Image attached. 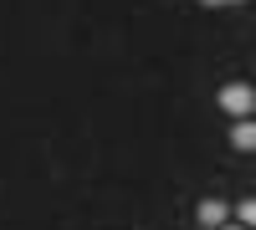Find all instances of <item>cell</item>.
Instances as JSON below:
<instances>
[{
	"instance_id": "3",
	"label": "cell",
	"mask_w": 256,
	"mask_h": 230,
	"mask_svg": "<svg viewBox=\"0 0 256 230\" xmlns=\"http://www.w3.org/2000/svg\"><path fill=\"white\" fill-rule=\"evenodd\" d=\"M230 149H236V154L256 149V118H236V123H230Z\"/></svg>"
},
{
	"instance_id": "5",
	"label": "cell",
	"mask_w": 256,
	"mask_h": 230,
	"mask_svg": "<svg viewBox=\"0 0 256 230\" xmlns=\"http://www.w3.org/2000/svg\"><path fill=\"white\" fill-rule=\"evenodd\" d=\"M205 10H236V5H246V0H200Z\"/></svg>"
},
{
	"instance_id": "2",
	"label": "cell",
	"mask_w": 256,
	"mask_h": 230,
	"mask_svg": "<svg viewBox=\"0 0 256 230\" xmlns=\"http://www.w3.org/2000/svg\"><path fill=\"white\" fill-rule=\"evenodd\" d=\"M195 225H200V230H220V225H230V205H226L220 195H205V200L195 205Z\"/></svg>"
},
{
	"instance_id": "7",
	"label": "cell",
	"mask_w": 256,
	"mask_h": 230,
	"mask_svg": "<svg viewBox=\"0 0 256 230\" xmlns=\"http://www.w3.org/2000/svg\"><path fill=\"white\" fill-rule=\"evenodd\" d=\"M195 230H200V225H195Z\"/></svg>"
},
{
	"instance_id": "1",
	"label": "cell",
	"mask_w": 256,
	"mask_h": 230,
	"mask_svg": "<svg viewBox=\"0 0 256 230\" xmlns=\"http://www.w3.org/2000/svg\"><path fill=\"white\" fill-rule=\"evenodd\" d=\"M216 102H220V113L236 123V118H256V87L251 82H226V87L216 92Z\"/></svg>"
},
{
	"instance_id": "6",
	"label": "cell",
	"mask_w": 256,
	"mask_h": 230,
	"mask_svg": "<svg viewBox=\"0 0 256 230\" xmlns=\"http://www.w3.org/2000/svg\"><path fill=\"white\" fill-rule=\"evenodd\" d=\"M220 230H246V225H220Z\"/></svg>"
},
{
	"instance_id": "4",
	"label": "cell",
	"mask_w": 256,
	"mask_h": 230,
	"mask_svg": "<svg viewBox=\"0 0 256 230\" xmlns=\"http://www.w3.org/2000/svg\"><path fill=\"white\" fill-rule=\"evenodd\" d=\"M230 225H256V200H236V205H230Z\"/></svg>"
}]
</instances>
